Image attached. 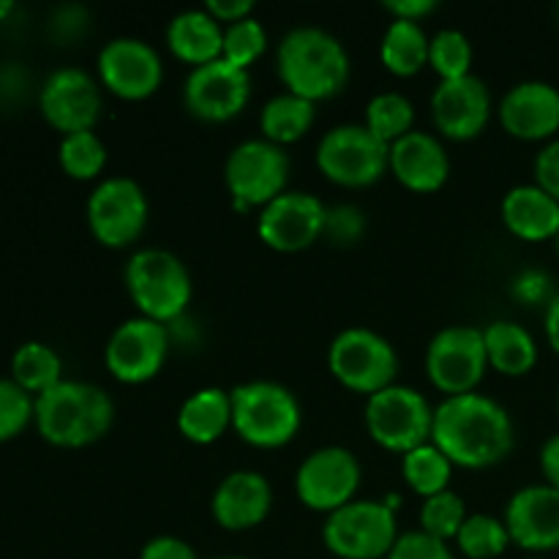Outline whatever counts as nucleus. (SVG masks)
<instances>
[{"label":"nucleus","mask_w":559,"mask_h":559,"mask_svg":"<svg viewBox=\"0 0 559 559\" xmlns=\"http://www.w3.org/2000/svg\"><path fill=\"white\" fill-rule=\"evenodd\" d=\"M391 173L415 194H435L451 175V158L442 142L426 131H409L391 145Z\"/></svg>","instance_id":"23"},{"label":"nucleus","mask_w":559,"mask_h":559,"mask_svg":"<svg viewBox=\"0 0 559 559\" xmlns=\"http://www.w3.org/2000/svg\"><path fill=\"white\" fill-rule=\"evenodd\" d=\"M385 559H456V557H453L451 544L437 540L431 538V535L415 530V533L399 535L396 546H393L391 555Z\"/></svg>","instance_id":"40"},{"label":"nucleus","mask_w":559,"mask_h":559,"mask_svg":"<svg viewBox=\"0 0 559 559\" xmlns=\"http://www.w3.org/2000/svg\"><path fill=\"white\" fill-rule=\"evenodd\" d=\"M557 409H559V399H557Z\"/></svg>","instance_id":"53"},{"label":"nucleus","mask_w":559,"mask_h":559,"mask_svg":"<svg viewBox=\"0 0 559 559\" xmlns=\"http://www.w3.org/2000/svg\"><path fill=\"white\" fill-rule=\"evenodd\" d=\"M273 506V489L265 475L254 469H235L216 486L211 513L216 524L229 533L260 527Z\"/></svg>","instance_id":"22"},{"label":"nucleus","mask_w":559,"mask_h":559,"mask_svg":"<svg viewBox=\"0 0 559 559\" xmlns=\"http://www.w3.org/2000/svg\"><path fill=\"white\" fill-rule=\"evenodd\" d=\"M218 559H249V557H218Z\"/></svg>","instance_id":"50"},{"label":"nucleus","mask_w":559,"mask_h":559,"mask_svg":"<svg viewBox=\"0 0 559 559\" xmlns=\"http://www.w3.org/2000/svg\"><path fill=\"white\" fill-rule=\"evenodd\" d=\"M429 41L420 22L393 20L380 44L382 66L402 80L420 74L429 66Z\"/></svg>","instance_id":"28"},{"label":"nucleus","mask_w":559,"mask_h":559,"mask_svg":"<svg viewBox=\"0 0 559 559\" xmlns=\"http://www.w3.org/2000/svg\"><path fill=\"white\" fill-rule=\"evenodd\" d=\"M115 404L104 388L82 380H63L36 396L38 435L55 448H87L112 429Z\"/></svg>","instance_id":"3"},{"label":"nucleus","mask_w":559,"mask_h":559,"mask_svg":"<svg viewBox=\"0 0 559 559\" xmlns=\"http://www.w3.org/2000/svg\"><path fill=\"white\" fill-rule=\"evenodd\" d=\"M328 369L347 391L374 396L396 385L399 358L393 344L371 328H347L331 342Z\"/></svg>","instance_id":"8"},{"label":"nucleus","mask_w":559,"mask_h":559,"mask_svg":"<svg viewBox=\"0 0 559 559\" xmlns=\"http://www.w3.org/2000/svg\"><path fill=\"white\" fill-rule=\"evenodd\" d=\"M167 47L180 63L200 69L213 60H222L224 27L205 9L180 11L167 27Z\"/></svg>","instance_id":"25"},{"label":"nucleus","mask_w":559,"mask_h":559,"mask_svg":"<svg viewBox=\"0 0 559 559\" xmlns=\"http://www.w3.org/2000/svg\"><path fill=\"white\" fill-rule=\"evenodd\" d=\"M506 522L511 544L519 549L546 555L559 549V491L549 484L524 486L511 497L506 508Z\"/></svg>","instance_id":"20"},{"label":"nucleus","mask_w":559,"mask_h":559,"mask_svg":"<svg viewBox=\"0 0 559 559\" xmlns=\"http://www.w3.org/2000/svg\"><path fill=\"white\" fill-rule=\"evenodd\" d=\"M36 399L22 391L11 377H0V442L20 437L33 424Z\"/></svg>","instance_id":"38"},{"label":"nucleus","mask_w":559,"mask_h":559,"mask_svg":"<svg viewBox=\"0 0 559 559\" xmlns=\"http://www.w3.org/2000/svg\"><path fill=\"white\" fill-rule=\"evenodd\" d=\"M123 282L140 317L169 325V322L189 314L194 284H191L189 267L173 251H134L123 271Z\"/></svg>","instance_id":"5"},{"label":"nucleus","mask_w":559,"mask_h":559,"mask_svg":"<svg viewBox=\"0 0 559 559\" xmlns=\"http://www.w3.org/2000/svg\"><path fill=\"white\" fill-rule=\"evenodd\" d=\"M456 546L469 559H497L511 546V535H508L502 519L489 516V513H473L459 530Z\"/></svg>","instance_id":"34"},{"label":"nucleus","mask_w":559,"mask_h":559,"mask_svg":"<svg viewBox=\"0 0 559 559\" xmlns=\"http://www.w3.org/2000/svg\"><path fill=\"white\" fill-rule=\"evenodd\" d=\"M38 107L44 120L63 136L93 131L104 107L102 82L93 80L85 69L60 66L44 80L38 91Z\"/></svg>","instance_id":"15"},{"label":"nucleus","mask_w":559,"mask_h":559,"mask_svg":"<svg viewBox=\"0 0 559 559\" xmlns=\"http://www.w3.org/2000/svg\"><path fill=\"white\" fill-rule=\"evenodd\" d=\"M535 186L559 202V140L549 142L535 158Z\"/></svg>","instance_id":"43"},{"label":"nucleus","mask_w":559,"mask_h":559,"mask_svg":"<svg viewBox=\"0 0 559 559\" xmlns=\"http://www.w3.org/2000/svg\"><path fill=\"white\" fill-rule=\"evenodd\" d=\"M205 11L218 22L222 27L233 25V22L246 20L254 14V3L251 0H207Z\"/></svg>","instance_id":"45"},{"label":"nucleus","mask_w":559,"mask_h":559,"mask_svg":"<svg viewBox=\"0 0 559 559\" xmlns=\"http://www.w3.org/2000/svg\"><path fill=\"white\" fill-rule=\"evenodd\" d=\"M513 440L516 429L508 409L484 393L442 399L435 407L431 442L451 459L453 467H497L513 451Z\"/></svg>","instance_id":"1"},{"label":"nucleus","mask_w":559,"mask_h":559,"mask_svg":"<svg viewBox=\"0 0 559 559\" xmlns=\"http://www.w3.org/2000/svg\"><path fill=\"white\" fill-rule=\"evenodd\" d=\"M173 349L169 328L147 317H131L120 322L104 347L107 371L123 385H142L158 377Z\"/></svg>","instance_id":"13"},{"label":"nucleus","mask_w":559,"mask_h":559,"mask_svg":"<svg viewBox=\"0 0 559 559\" xmlns=\"http://www.w3.org/2000/svg\"><path fill=\"white\" fill-rule=\"evenodd\" d=\"M385 11L393 16V20L420 22L424 16L435 14L437 0H388Z\"/></svg>","instance_id":"46"},{"label":"nucleus","mask_w":559,"mask_h":559,"mask_svg":"<svg viewBox=\"0 0 559 559\" xmlns=\"http://www.w3.org/2000/svg\"><path fill=\"white\" fill-rule=\"evenodd\" d=\"M500 123L513 140H551L559 131V91L540 80L519 82L502 96Z\"/></svg>","instance_id":"21"},{"label":"nucleus","mask_w":559,"mask_h":559,"mask_svg":"<svg viewBox=\"0 0 559 559\" xmlns=\"http://www.w3.org/2000/svg\"><path fill=\"white\" fill-rule=\"evenodd\" d=\"M513 298L527 306H549V300L555 298V293H551V278L540 271L519 273L516 282H513Z\"/></svg>","instance_id":"42"},{"label":"nucleus","mask_w":559,"mask_h":559,"mask_svg":"<svg viewBox=\"0 0 559 559\" xmlns=\"http://www.w3.org/2000/svg\"><path fill=\"white\" fill-rule=\"evenodd\" d=\"M360 464L353 451L338 445L309 453L295 473V495L309 511L336 513L358 495Z\"/></svg>","instance_id":"14"},{"label":"nucleus","mask_w":559,"mask_h":559,"mask_svg":"<svg viewBox=\"0 0 559 559\" xmlns=\"http://www.w3.org/2000/svg\"><path fill=\"white\" fill-rule=\"evenodd\" d=\"M87 20H91V14L82 5H60L52 14L49 31H52L58 41H76L87 31V25H91Z\"/></svg>","instance_id":"41"},{"label":"nucleus","mask_w":559,"mask_h":559,"mask_svg":"<svg viewBox=\"0 0 559 559\" xmlns=\"http://www.w3.org/2000/svg\"><path fill=\"white\" fill-rule=\"evenodd\" d=\"M364 420L377 445L399 453V456H407L415 448L431 442L435 407L420 391H413L407 385H391L369 396Z\"/></svg>","instance_id":"7"},{"label":"nucleus","mask_w":559,"mask_h":559,"mask_svg":"<svg viewBox=\"0 0 559 559\" xmlns=\"http://www.w3.org/2000/svg\"><path fill=\"white\" fill-rule=\"evenodd\" d=\"M98 82L123 102H142L162 87L164 66L156 49L142 38L120 36L102 47L96 60Z\"/></svg>","instance_id":"18"},{"label":"nucleus","mask_w":559,"mask_h":559,"mask_svg":"<svg viewBox=\"0 0 559 559\" xmlns=\"http://www.w3.org/2000/svg\"><path fill=\"white\" fill-rule=\"evenodd\" d=\"M451 475V459H448L435 442H426V445L415 448L407 456H402V478L407 480L409 489L418 497H424V500L448 491Z\"/></svg>","instance_id":"31"},{"label":"nucleus","mask_w":559,"mask_h":559,"mask_svg":"<svg viewBox=\"0 0 559 559\" xmlns=\"http://www.w3.org/2000/svg\"><path fill=\"white\" fill-rule=\"evenodd\" d=\"M544 331H546V342H549V347L559 355V289L544 311Z\"/></svg>","instance_id":"48"},{"label":"nucleus","mask_w":559,"mask_h":559,"mask_svg":"<svg viewBox=\"0 0 559 559\" xmlns=\"http://www.w3.org/2000/svg\"><path fill=\"white\" fill-rule=\"evenodd\" d=\"M233 429V396L222 388L191 393L178 409V431L194 445H213Z\"/></svg>","instance_id":"26"},{"label":"nucleus","mask_w":559,"mask_h":559,"mask_svg":"<svg viewBox=\"0 0 559 559\" xmlns=\"http://www.w3.org/2000/svg\"><path fill=\"white\" fill-rule=\"evenodd\" d=\"M500 216L508 233L527 243L557 240L559 235V202L535 183L513 186L502 197Z\"/></svg>","instance_id":"24"},{"label":"nucleus","mask_w":559,"mask_h":559,"mask_svg":"<svg viewBox=\"0 0 559 559\" xmlns=\"http://www.w3.org/2000/svg\"><path fill=\"white\" fill-rule=\"evenodd\" d=\"M229 396H233V429L246 445L276 451L298 437L304 409L289 388L271 380H254L233 388Z\"/></svg>","instance_id":"4"},{"label":"nucleus","mask_w":559,"mask_h":559,"mask_svg":"<svg viewBox=\"0 0 559 559\" xmlns=\"http://www.w3.org/2000/svg\"><path fill=\"white\" fill-rule=\"evenodd\" d=\"M415 123V107L404 93L388 91L377 93L369 104H366V129L377 136V140L385 142L388 147L393 142H399L402 136H407Z\"/></svg>","instance_id":"32"},{"label":"nucleus","mask_w":559,"mask_h":559,"mask_svg":"<svg viewBox=\"0 0 559 559\" xmlns=\"http://www.w3.org/2000/svg\"><path fill=\"white\" fill-rule=\"evenodd\" d=\"M325 213L320 197L309 191H284L282 197L265 205L257 218L260 240L282 254H298L311 249L325 233Z\"/></svg>","instance_id":"16"},{"label":"nucleus","mask_w":559,"mask_h":559,"mask_svg":"<svg viewBox=\"0 0 559 559\" xmlns=\"http://www.w3.org/2000/svg\"><path fill=\"white\" fill-rule=\"evenodd\" d=\"M85 218L98 243L107 249H129L145 233L151 205L136 180L107 178L87 197Z\"/></svg>","instance_id":"12"},{"label":"nucleus","mask_w":559,"mask_h":559,"mask_svg":"<svg viewBox=\"0 0 559 559\" xmlns=\"http://www.w3.org/2000/svg\"><path fill=\"white\" fill-rule=\"evenodd\" d=\"M317 169L342 189H366L391 169V147L366 126H333L317 145Z\"/></svg>","instance_id":"9"},{"label":"nucleus","mask_w":559,"mask_h":559,"mask_svg":"<svg viewBox=\"0 0 559 559\" xmlns=\"http://www.w3.org/2000/svg\"><path fill=\"white\" fill-rule=\"evenodd\" d=\"M366 213L358 205H333L325 213V233L322 238L333 246H353L364 238Z\"/></svg>","instance_id":"39"},{"label":"nucleus","mask_w":559,"mask_h":559,"mask_svg":"<svg viewBox=\"0 0 559 559\" xmlns=\"http://www.w3.org/2000/svg\"><path fill=\"white\" fill-rule=\"evenodd\" d=\"M251 98V76L227 60L191 69L183 82V107L202 123H227L238 118Z\"/></svg>","instance_id":"17"},{"label":"nucleus","mask_w":559,"mask_h":559,"mask_svg":"<svg viewBox=\"0 0 559 559\" xmlns=\"http://www.w3.org/2000/svg\"><path fill=\"white\" fill-rule=\"evenodd\" d=\"M322 540L338 559H385L399 540L396 511L385 500H353L325 519Z\"/></svg>","instance_id":"10"},{"label":"nucleus","mask_w":559,"mask_h":559,"mask_svg":"<svg viewBox=\"0 0 559 559\" xmlns=\"http://www.w3.org/2000/svg\"><path fill=\"white\" fill-rule=\"evenodd\" d=\"M557 27H559V3H557Z\"/></svg>","instance_id":"51"},{"label":"nucleus","mask_w":559,"mask_h":559,"mask_svg":"<svg viewBox=\"0 0 559 559\" xmlns=\"http://www.w3.org/2000/svg\"><path fill=\"white\" fill-rule=\"evenodd\" d=\"M491 118V93L478 76L440 82L431 93V120L442 136L469 142L484 134Z\"/></svg>","instance_id":"19"},{"label":"nucleus","mask_w":559,"mask_h":559,"mask_svg":"<svg viewBox=\"0 0 559 559\" xmlns=\"http://www.w3.org/2000/svg\"><path fill=\"white\" fill-rule=\"evenodd\" d=\"M140 559H200L197 557L194 546L186 544L183 538H175V535H158L151 538L142 546Z\"/></svg>","instance_id":"44"},{"label":"nucleus","mask_w":559,"mask_h":559,"mask_svg":"<svg viewBox=\"0 0 559 559\" xmlns=\"http://www.w3.org/2000/svg\"><path fill=\"white\" fill-rule=\"evenodd\" d=\"M107 145L96 131L66 134L58 147V162L63 173L74 180H96L107 167Z\"/></svg>","instance_id":"33"},{"label":"nucleus","mask_w":559,"mask_h":559,"mask_svg":"<svg viewBox=\"0 0 559 559\" xmlns=\"http://www.w3.org/2000/svg\"><path fill=\"white\" fill-rule=\"evenodd\" d=\"M555 243H557V254H559V235H557V240H555Z\"/></svg>","instance_id":"52"},{"label":"nucleus","mask_w":559,"mask_h":559,"mask_svg":"<svg viewBox=\"0 0 559 559\" xmlns=\"http://www.w3.org/2000/svg\"><path fill=\"white\" fill-rule=\"evenodd\" d=\"M11 11H14V3H11V0H0V20H3V16H9Z\"/></svg>","instance_id":"49"},{"label":"nucleus","mask_w":559,"mask_h":559,"mask_svg":"<svg viewBox=\"0 0 559 559\" xmlns=\"http://www.w3.org/2000/svg\"><path fill=\"white\" fill-rule=\"evenodd\" d=\"M289 156L284 147L267 140H246L229 151L224 162V183H227L233 207L240 213L262 211L276 197L287 191Z\"/></svg>","instance_id":"6"},{"label":"nucleus","mask_w":559,"mask_h":559,"mask_svg":"<svg viewBox=\"0 0 559 559\" xmlns=\"http://www.w3.org/2000/svg\"><path fill=\"white\" fill-rule=\"evenodd\" d=\"M484 342L489 369L500 371L502 377H524L538 364V344H535L533 333L519 322H491L484 328Z\"/></svg>","instance_id":"27"},{"label":"nucleus","mask_w":559,"mask_h":559,"mask_svg":"<svg viewBox=\"0 0 559 559\" xmlns=\"http://www.w3.org/2000/svg\"><path fill=\"white\" fill-rule=\"evenodd\" d=\"M11 380L33 399L63 382V360L49 344L25 342L11 355Z\"/></svg>","instance_id":"30"},{"label":"nucleus","mask_w":559,"mask_h":559,"mask_svg":"<svg viewBox=\"0 0 559 559\" xmlns=\"http://www.w3.org/2000/svg\"><path fill=\"white\" fill-rule=\"evenodd\" d=\"M317 118V104L295 96V93H278L265 107L260 109V131L262 140L284 147L304 140L311 131Z\"/></svg>","instance_id":"29"},{"label":"nucleus","mask_w":559,"mask_h":559,"mask_svg":"<svg viewBox=\"0 0 559 559\" xmlns=\"http://www.w3.org/2000/svg\"><path fill=\"white\" fill-rule=\"evenodd\" d=\"M429 66L437 71L440 82L469 76V69H473V44H469V38L462 31L445 27V31L435 33V38L429 41Z\"/></svg>","instance_id":"35"},{"label":"nucleus","mask_w":559,"mask_h":559,"mask_svg":"<svg viewBox=\"0 0 559 559\" xmlns=\"http://www.w3.org/2000/svg\"><path fill=\"white\" fill-rule=\"evenodd\" d=\"M467 516L469 513L464 508L462 497L448 489L442 495L424 500V506H420V533L451 544V540H456L459 530L467 522Z\"/></svg>","instance_id":"36"},{"label":"nucleus","mask_w":559,"mask_h":559,"mask_svg":"<svg viewBox=\"0 0 559 559\" xmlns=\"http://www.w3.org/2000/svg\"><path fill=\"white\" fill-rule=\"evenodd\" d=\"M265 49L267 33L262 27V22L254 20V16H246V20L224 27L222 60H227L229 66H238V69L249 71V66H254Z\"/></svg>","instance_id":"37"},{"label":"nucleus","mask_w":559,"mask_h":559,"mask_svg":"<svg viewBox=\"0 0 559 559\" xmlns=\"http://www.w3.org/2000/svg\"><path fill=\"white\" fill-rule=\"evenodd\" d=\"M486 369L484 328L448 325L426 347V377L445 399L478 391Z\"/></svg>","instance_id":"11"},{"label":"nucleus","mask_w":559,"mask_h":559,"mask_svg":"<svg viewBox=\"0 0 559 559\" xmlns=\"http://www.w3.org/2000/svg\"><path fill=\"white\" fill-rule=\"evenodd\" d=\"M276 69L287 93L306 102H328L349 82V55L333 33L322 27H295L282 38Z\"/></svg>","instance_id":"2"},{"label":"nucleus","mask_w":559,"mask_h":559,"mask_svg":"<svg viewBox=\"0 0 559 559\" xmlns=\"http://www.w3.org/2000/svg\"><path fill=\"white\" fill-rule=\"evenodd\" d=\"M540 473H544L546 484L559 491V435L549 437L540 448Z\"/></svg>","instance_id":"47"}]
</instances>
